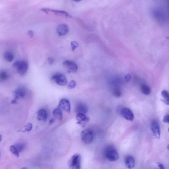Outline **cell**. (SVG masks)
<instances>
[{
    "label": "cell",
    "mask_w": 169,
    "mask_h": 169,
    "mask_svg": "<svg viewBox=\"0 0 169 169\" xmlns=\"http://www.w3.org/2000/svg\"><path fill=\"white\" fill-rule=\"evenodd\" d=\"M81 140L83 143L87 145L91 144L94 140V134L91 129H87L82 131L81 135Z\"/></svg>",
    "instance_id": "6da1fadb"
},
{
    "label": "cell",
    "mask_w": 169,
    "mask_h": 169,
    "mask_svg": "<svg viewBox=\"0 0 169 169\" xmlns=\"http://www.w3.org/2000/svg\"><path fill=\"white\" fill-rule=\"evenodd\" d=\"M105 157L110 161H115L118 160L119 155L117 151L113 147H109L105 151Z\"/></svg>",
    "instance_id": "7a4b0ae2"
},
{
    "label": "cell",
    "mask_w": 169,
    "mask_h": 169,
    "mask_svg": "<svg viewBox=\"0 0 169 169\" xmlns=\"http://www.w3.org/2000/svg\"><path fill=\"white\" fill-rule=\"evenodd\" d=\"M81 156L79 154H75L68 161V166L71 169H80L81 166Z\"/></svg>",
    "instance_id": "3957f363"
},
{
    "label": "cell",
    "mask_w": 169,
    "mask_h": 169,
    "mask_svg": "<svg viewBox=\"0 0 169 169\" xmlns=\"http://www.w3.org/2000/svg\"><path fill=\"white\" fill-rule=\"evenodd\" d=\"M13 67L17 68V70L19 74L23 76L26 74L27 72L29 65L26 61H17L14 63Z\"/></svg>",
    "instance_id": "277c9868"
},
{
    "label": "cell",
    "mask_w": 169,
    "mask_h": 169,
    "mask_svg": "<svg viewBox=\"0 0 169 169\" xmlns=\"http://www.w3.org/2000/svg\"><path fill=\"white\" fill-rule=\"evenodd\" d=\"M51 79L56 84L61 86H64L67 84V80L65 76L61 73H57L53 75Z\"/></svg>",
    "instance_id": "5b68a950"
},
{
    "label": "cell",
    "mask_w": 169,
    "mask_h": 169,
    "mask_svg": "<svg viewBox=\"0 0 169 169\" xmlns=\"http://www.w3.org/2000/svg\"><path fill=\"white\" fill-rule=\"evenodd\" d=\"M41 10L47 14H52L64 17L67 18L72 17V16L68 14L67 12L65 11L48 8H42L41 9Z\"/></svg>",
    "instance_id": "8992f818"
},
{
    "label": "cell",
    "mask_w": 169,
    "mask_h": 169,
    "mask_svg": "<svg viewBox=\"0 0 169 169\" xmlns=\"http://www.w3.org/2000/svg\"><path fill=\"white\" fill-rule=\"evenodd\" d=\"M76 119L77 121V123L83 128H84L90 120L89 117L87 116L86 114L82 113L77 114Z\"/></svg>",
    "instance_id": "52a82bcc"
},
{
    "label": "cell",
    "mask_w": 169,
    "mask_h": 169,
    "mask_svg": "<svg viewBox=\"0 0 169 169\" xmlns=\"http://www.w3.org/2000/svg\"><path fill=\"white\" fill-rule=\"evenodd\" d=\"M63 65L68 72L75 73L77 72L78 66L75 62L72 61H66L63 63Z\"/></svg>",
    "instance_id": "ba28073f"
},
{
    "label": "cell",
    "mask_w": 169,
    "mask_h": 169,
    "mask_svg": "<svg viewBox=\"0 0 169 169\" xmlns=\"http://www.w3.org/2000/svg\"><path fill=\"white\" fill-rule=\"evenodd\" d=\"M120 113L122 117L127 120L131 121L134 120V114L130 109L127 108H124L121 109Z\"/></svg>",
    "instance_id": "9c48e42d"
},
{
    "label": "cell",
    "mask_w": 169,
    "mask_h": 169,
    "mask_svg": "<svg viewBox=\"0 0 169 169\" xmlns=\"http://www.w3.org/2000/svg\"><path fill=\"white\" fill-rule=\"evenodd\" d=\"M152 132L156 138L159 139L161 136V131L160 126L157 121L154 120L152 122L151 125Z\"/></svg>",
    "instance_id": "30bf717a"
},
{
    "label": "cell",
    "mask_w": 169,
    "mask_h": 169,
    "mask_svg": "<svg viewBox=\"0 0 169 169\" xmlns=\"http://www.w3.org/2000/svg\"><path fill=\"white\" fill-rule=\"evenodd\" d=\"M15 99L13 103L16 102V100L20 98H23L25 97L26 94V90L24 88L19 87L14 92Z\"/></svg>",
    "instance_id": "8fae6325"
},
{
    "label": "cell",
    "mask_w": 169,
    "mask_h": 169,
    "mask_svg": "<svg viewBox=\"0 0 169 169\" xmlns=\"http://www.w3.org/2000/svg\"><path fill=\"white\" fill-rule=\"evenodd\" d=\"M59 107L66 112L70 113L71 111V106L70 102L67 99H61L59 104Z\"/></svg>",
    "instance_id": "7c38bea8"
},
{
    "label": "cell",
    "mask_w": 169,
    "mask_h": 169,
    "mask_svg": "<svg viewBox=\"0 0 169 169\" xmlns=\"http://www.w3.org/2000/svg\"><path fill=\"white\" fill-rule=\"evenodd\" d=\"M88 111V106L84 103L79 102L76 106V111L77 114H86Z\"/></svg>",
    "instance_id": "4fadbf2b"
},
{
    "label": "cell",
    "mask_w": 169,
    "mask_h": 169,
    "mask_svg": "<svg viewBox=\"0 0 169 169\" xmlns=\"http://www.w3.org/2000/svg\"><path fill=\"white\" fill-rule=\"evenodd\" d=\"M69 29L66 24H61L58 26L57 29V33L60 36H64L68 33Z\"/></svg>",
    "instance_id": "5bb4252c"
},
{
    "label": "cell",
    "mask_w": 169,
    "mask_h": 169,
    "mask_svg": "<svg viewBox=\"0 0 169 169\" xmlns=\"http://www.w3.org/2000/svg\"><path fill=\"white\" fill-rule=\"evenodd\" d=\"M47 113L45 109L39 110L37 114V119L39 121L45 122L47 118Z\"/></svg>",
    "instance_id": "9a60e30c"
},
{
    "label": "cell",
    "mask_w": 169,
    "mask_h": 169,
    "mask_svg": "<svg viewBox=\"0 0 169 169\" xmlns=\"http://www.w3.org/2000/svg\"><path fill=\"white\" fill-rule=\"evenodd\" d=\"M125 164L127 168L129 169L133 168L135 166V161L133 156H127L125 159Z\"/></svg>",
    "instance_id": "2e32d148"
},
{
    "label": "cell",
    "mask_w": 169,
    "mask_h": 169,
    "mask_svg": "<svg viewBox=\"0 0 169 169\" xmlns=\"http://www.w3.org/2000/svg\"><path fill=\"white\" fill-rule=\"evenodd\" d=\"M54 117L58 120H62L63 119V113L62 111L59 108L55 109L53 112Z\"/></svg>",
    "instance_id": "e0dca14e"
},
{
    "label": "cell",
    "mask_w": 169,
    "mask_h": 169,
    "mask_svg": "<svg viewBox=\"0 0 169 169\" xmlns=\"http://www.w3.org/2000/svg\"><path fill=\"white\" fill-rule=\"evenodd\" d=\"M3 56L4 59L7 62H12L14 58L13 54L9 51H7L5 52Z\"/></svg>",
    "instance_id": "ac0fdd59"
},
{
    "label": "cell",
    "mask_w": 169,
    "mask_h": 169,
    "mask_svg": "<svg viewBox=\"0 0 169 169\" xmlns=\"http://www.w3.org/2000/svg\"><path fill=\"white\" fill-rule=\"evenodd\" d=\"M141 91L143 93L146 95H148L151 92V88L149 86L146 84H143L141 87Z\"/></svg>",
    "instance_id": "d6986e66"
},
{
    "label": "cell",
    "mask_w": 169,
    "mask_h": 169,
    "mask_svg": "<svg viewBox=\"0 0 169 169\" xmlns=\"http://www.w3.org/2000/svg\"><path fill=\"white\" fill-rule=\"evenodd\" d=\"M161 96H162L163 99H165L163 102L166 104L169 105V93L166 90H163L161 92Z\"/></svg>",
    "instance_id": "ffe728a7"
},
{
    "label": "cell",
    "mask_w": 169,
    "mask_h": 169,
    "mask_svg": "<svg viewBox=\"0 0 169 169\" xmlns=\"http://www.w3.org/2000/svg\"><path fill=\"white\" fill-rule=\"evenodd\" d=\"M8 78V75L5 71H2L0 72V81H5Z\"/></svg>",
    "instance_id": "44dd1931"
},
{
    "label": "cell",
    "mask_w": 169,
    "mask_h": 169,
    "mask_svg": "<svg viewBox=\"0 0 169 169\" xmlns=\"http://www.w3.org/2000/svg\"><path fill=\"white\" fill-rule=\"evenodd\" d=\"M10 151L11 153L13 154L14 155L17 156V157H19V153L17 150L15 146H11L10 148Z\"/></svg>",
    "instance_id": "7402d4cb"
},
{
    "label": "cell",
    "mask_w": 169,
    "mask_h": 169,
    "mask_svg": "<svg viewBox=\"0 0 169 169\" xmlns=\"http://www.w3.org/2000/svg\"><path fill=\"white\" fill-rule=\"evenodd\" d=\"M76 82L74 80H72L67 85V87L69 89H74L76 86Z\"/></svg>",
    "instance_id": "603a6c76"
},
{
    "label": "cell",
    "mask_w": 169,
    "mask_h": 169,
    "mask_svg": "<svg viewBox=\"0 0 169 169\" xmlns=\"http://www.w3.org/2000/svg\"><path fill=\"white\" fill-rule=\"evenodd\" d=\"M15 147L19 153L24 150L25 148V145L23 144H17Z\"/></svg>",
    "instance_id": "cb8c5ba5"
},
{
    "label": "cell",
    "mask_w": 169,
    "mask_h": 169,
    "mask_svg": "<svg viewBox=\"0 0 169 169\" xmlns=\"http://www.w3.org/2000/svg\"><path fill=\"white\" fill-rule=\"evenodd\" d=\"M113 94L115 96L117 97H119L121 96L122 92L120 89H116L114 90Z\"/></svg>",
    "instance_id": "d4e9b609"
},
{
    "label": "cell",
    "mask_w": 169,
    "mask_h": 169,
    "mask_svg": "<svg viewBox=\"0 0 169 169\" xmlns=\"http://www.w3.org/2000/svg\"><path fill=\"white\" fill-rule=\"evenodd\" d=\"M71 45L72 51H74L78 47V44L77 42L72 41L71 42Z\"/></svg>",
    "instance_id": "484cf974"
},
{
    "label": "cell",
    "mask_w": 169,
    "mask_h": 169,
    "mask_svg": "<svg viewBox=\"0 0 169 169\" xmlns=\"http://www.w3.org/2000/svg\"><path fill=\"white\" fill-rule=\"evenodd\" d=\"M33 128V125L31 123H28L25 127V130L27 131H31Z\"/></svg>",
    "instance_id": "4316f807"
},
{
    "label": "cell",
    "mask_w": 169,
    "mask_h": 169,
    "mask_svg": "<svg viewBox=\"0 0 169 169\" xmlns=\"http://www.w3.org/2000/svg\"><path fill=\"white\" fill-rule=\"evenodd\" d=\"M163 121L165 123L169 124V116L168 115H166L164 117Z\"/></svg>",
    "instance_id": "83f0119b"
},
{
    "label": "cell",
    "mask_w": 169,
    "mask_h": 169,
    "mask_svg": "<svg viewBox=\"0 0 169 169\" xmlns=\"http://www.w3.org/2000/svg\"><path fill=\"white\" fill-rule=\"evenodd\" d=\"M54 61V59L51 57H49L48 59V62L49 63V64L50 65H52L53 64Z\"/></svg>",
    "instance_id": "f1b7e54d"
},
{
    "label": "cell",
    "mask_w": 169,
    "mask_h": 169,
    "mask_svg": "<svg viewBox=\"0 0 169 169\" xmlns=\"http://www.w3.org/2000/svg\"><path fill=\"white\" fill-rule=\"evenodd\" d=\"M157 165L158 167L161 169H164L165 168H164V166L162 165L160 163L157 162Z\"/></svg>",
    "instance_id": "f546056e"
},
{
    "label": "cell",
    "mask_w": 169,
    "mask_h": 169,
    "mask_svg": "<svg viewBox=\"0 0 169 169\" xmlns=\"http://www.w3.org/2000/svg\"><path fill=\"white\" fill-rule=\"evenodd\" d=\"M125 79L127 81H129L131 79V76L130 75H127L126 76Z\"/></svg>",
    "instance_id": "4dcf8cb0"
},
{
    "label": "cell",
    "mask_w": 169,
    "mask_h": 169,
    "mask_svg": "<svg viewBox=\"0 0 169 169\" xmlns=\"http://www.w3.org/2000/svg\"><path fill=\"white\" fill-rule=\"evenodd\" d=\"M29 35L31 38L33 37V36L34 33L32 31H29L28 32Z\"/></svg>",
    "instance_id": "1f68e13d"
},
{
    "label": "cell",
    "mask_w": 169,
    "mask_h": 169,
    "mask_svg": "<svg viewBox=\"0 0 169 169\" xmlns=\"http://www.w3.org/2000/svg\"><path fill=\"white\" fill-rule=\"evenodd\" d=\"M72 1H74L75 2H79L80 1H81L82 0H72Z\"/></svg>",
    "instance_id": "d6a6232c"
},
{
    "label": "cell",
    "mask_w": 169,
    "mask_h": 169,
    "mask_svg": "<svg viewBox=\"0 0 169 169\" xmlns=\"http://www.w3.org/2000/svg\"><path fill=\"white\" fill-rule=\"evenodd\" d=\"M1 140H2V136L1 135H0V143H1Z\"/></svg>",
    "instance_id": "836d02e7"
},
{
    "label": "cell",
    "mask_w": 169,
    "mask_h": 169,
    "mask_svg": "<svg viewBox=\"0 0 169 169\" xmlns=\"http://www.w3.org/2000/svg\"><path fill=\"white\" fill-rule=\"evenodd\" d=\"M0 157H1V155H0Z\"/></svg>",
    "instance_id": "e575fe53"
}]
</instances>
